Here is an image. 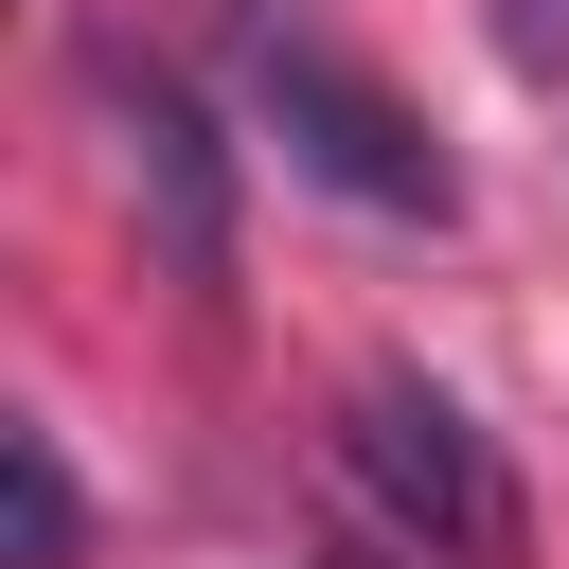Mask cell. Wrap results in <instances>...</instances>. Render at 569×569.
Returning a JSON list of instances; mask_svg holds the SVG:
<instances>
[{
    "label": "cell",
    "instance_id": "4",
    "mask_svg": "<svg viewBox=\"0 0 569 569\" xmlns=\"http://www.w3.org/2000/svg\"><path fill=\"white\" fill-rule=\"evenodd\" d=\"M0 498H18V569H71L89 551V498H71L53 427H0Z\"/></svg>",
    "mask_w": 569,
    "mask_h": 569
},
{
    "label": "cell",
    "instance_id": "6",
    "mask_svg": "<svg viewBox=\"0 0 569 569\" xmlns=\"http://www.w3.org/2000/svg\"><path fill=\"white\" fill-rule=\"evenodd\" d=\"M338 569H391V551H338Z\"/></svg>",
    "mask_w": 569,
    "mask_h": 569
},
{
    "label": "cell",
    "instance_id": "2",
    "mask_svg": "<svg viewBox=\"0 0 569 569\" xmlns=\"http://www.w3.org/2000/svg\"><path fill=\"white\" fill-rule=\"evenodd\" d=\"M249 89H267V124H284V160L320 178V196H356V213H409V231H445L462 213V178H445V142L373 89V71H338L320 36H249Z\"/></svg>",
    "mask_w": 569,
    "mask_h": 569
},
{
    "label": "cell",
    "instance_id": "3",
    "mask_svg": "<svg viewBox=\"0 0 569 569\" xmlns=\"http://www.w3.org/2000/svg\"><path fill=\"white\" fill-rule=\"evenodd\" d=\"M89 89H107V124H124V196L160 213V267L213 302V284H231V178H213L196 89H178V71H124V53H89Z\"/></svg>",
    "mask_w": 569,
    "mask_h": 569
},
{
    "label": "cell",
    "instance_id": "1",
    "mask_svg": "<svg viewBox=\"0 0 569 569\" xmlns=\"http://www.w3.org/2000/svg\"><path fill=\"white\" fill-rule=\"evenodd\" d=\"M338 480H356L373 533L427 551V569H533V498H516L498 427H480L462 391H427V373H356V391H338Z\"/></svg>",
    "mask_w": 569,
    "mask_h": 569
},
{
    "label": "cell",
    "instance_id": "5",
    "mask_svg": "<svg viewBox=\"0 0 569 569\" xmlns=\"http://www.w3.org/2000/svg\"><path fill=\"white\" fill-rule=\"evenodd\" d=\"M498 36H516V53L551 71V53H569V0H498Z\"/></svg>",
    "mask_w": 569,
    "mask_h": 569
}]
</instances>
